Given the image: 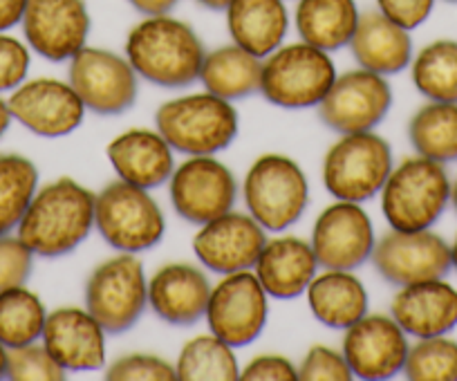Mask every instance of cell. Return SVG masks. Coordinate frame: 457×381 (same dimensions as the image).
<instances>
[{
    "label": "cell",
    "instance_id": "cell-1",
    "mask_svg": "<svg viewBox=\"0 0 457 381\" xmlns=\"http://www.w3.org/2000/svg\"><path fill=\"white\" fill-rule=\"evenodd\" d=\"M95 198L77 179H54L34 194L16 236L34 256H65L95 229Z\"/></svg>",
    "mask_w": 457,
    "mask_h": 381
},
{
    "label": "cell",
    "instance_id": "cell-2",
    "mask_svg": "<svg viewBox=\"0 0 457 381\" xmlns=\"http://www.w3.org/2000/svg\"><path fill=\"white\" fill-rule=\"evenodd\" d=\"M206 50L191 25L169 14L146 16L126 38L137 77L160 87H187L200 79Z\"/></svg>",
    "mask_w": 457,
    "mask_h": 381
},
{
    "label": "cell",
    "instance_id": "cell-3",
    "mask_svg": "<svg viewBox=\"0 0 457 381\" xmlns=\"http://www.w3.org/2000/svg\"><path fill=\"white\" fill-rule=\"evenodd\" d=\"M451 178L439 162L408 157L393 166L381 188V211L390 229H430L451 204Z\"/></svg>",
    "mask_w": 457,
    "mask_h": 381
},
{
    "label": "cell",
    "instance_id": "cell-4",
    "mask_svg": "<svg viewBox=\"0 0 457 381\" xmlns=\"http://www.w3.org/2000/svg\"><path fill=\"white\" fill-rule=\"evenodd\" d=\"M157 133L184 155H215L234 144L238 111L213 92L170 99L155 112Z\"/></svg>",
    "mask_w": 457,
    "mask_h": 381
},
{
    "label": "cell",
    "instance_id": "cell-5",
    "mask_svg": "<svg viewBox=\"0 0 457 381\" xmlns=\"http://www.w3.org/2000/svg\"><path fill=\"white\" fill-rule=\"evenodd\" d=\"M247 211L265 231H285L296 225L310 203V182L301 164L280 153L261 155L243 184Z\"/></svg>",
    "mask_w": 457,
    "mask_h": 381
},
{
    "label": "cell",
    "instance_id": "cell-6",
    "mask_svg": "<svg viewBox=\"0 0 457 381\" xmlns=\"http://www.w3.org/2000/svg\"><path fill=\"white\" fill-rule=\"evenodd\" d=\"M95 229L117 252L139 253L164 238L166 218L148 188L117 179L95 198Z\"/></svg>",
    "mask_w": 457,
    "mask_h": 381
},
{
    "label": "cell",
    "instance_id": "cell-7",
    "mask_svg": "<svg viewBox=\"0 0 457 381\" xmlns=\"http://www.w3.org/2000/svg\"><path fill=\"white\" fill-rule=\"evenodd\" d=\"M337 79L329 52L310 43L280 46L262 61L261 95L271 106L301 111L316 108Z\"/></svg>",
    "mask_w": 457,
    "mask_h": 381
},
{
    "label": "cell",
    "instance_id": "cell-8",
    "mask_svg": "<svg viewBox=\"0 0 457 381\" xmlns=\"http://www.w3.org/2000/svg\"><path fill=\"white\" fill-rule=\"evenodd\" d=\"M393 166V148L375 130L341 135L325 153L323 184L332 198L361 204L381 194Z\"/></svg>",
    "mask_w": 457,
    "mask_h": 381
},
{
    "label": "cell",
    "instance_id": "cell-9",
    "mask_svg": "<svg viewBox=\"0 0 457 381\" xmlns=\"http://www.w3.org/2000/svg\"><path fill=\"white\" fill-rule=\"evenodd\" d=\"M148 305V280L135 253L99 262L86 283V310L108 335H124Z\"/></svg>",
    "mask_w": 457,
    "mask_h": 381
},
{
    "label": "cell",
    "instance_id": "cell-10",
    "mask_svg": "<svg viewBox=\"0 0 457 381\" xmlns=\"http://www.w3.org/2000/svg\"><path fill=\"white\" fill-rule=\"evenodd\" d=\"M270 314V294L252 269L224 274L211 287L206 323L231 348H245L262 335Z\"/></svg>",
    "mask_w": 457,
    "mask_h": 381
},
{
    "label": "cell",
    "instance_id": "cell-11",
    "mask_svg": "<svg viewBox=\"0 0 457 381\" xmlns=\"http://www.w3.org/2000/svg\"><path fill=\"white\" fill-rule=\"evenodd\" d=\"M68 77L86 111L96 115H121L137 102V72L117 52L86 46L70 59Z\"/></svg>",
    "mask_w": 457,
    "mask_h": 381
},
{
    "label": "cell",
    "instance_id": "cell-12",
    "mask_svg": "<svg viewBox=\"0 0 457 381\" xmlns=\"http://www.w3.org/2000/svg\"><path fill=\"white\" fill-rule=\"evenodd\" d=\"M169 195L178 216L200 227L234 209L238 182L213 155H191L170 175Z\"/></svg>",
    "mask_w": 457,
    "mask_h": 381
},
{
    "label": "cell",
    "instance_id": "cell-13",
    "mask_svg": "<svg viewBox=\"0 0 457 381\" xmlns=\"http://www.w3.org/2000/svg\"><path fill=\"white\" fill-rule=\"evenodd\" d=\"M393 106V90L386 77L370 70H350L334 79L319 104V120L338 135L375 130Z\"/></svg>",
    "mask_w": 457,
    "mask_h": 381
},
{
    "label": "cell",
    "instance_id": "cell-14",
    "mask_svg": "<svg viewBox=\"0 0 457 381\" xmlns=\"http://www.w3.org/2000/svg\"><path fill=\"white\" fill-rule=\"evenodd\" d=\"M372 265L390 285L421 283V280L446 278L451 265V244L430 229L399 231L390 229L377 240Z\"/></svg>",
    "mask_w": 457,
    "mask_h": 381
},
{
    "label": "cell",
    "instance_id": "cell-15",
    "mask_svg": "<svg viewBox=\"0 0 457 381\" xmlns=\"http://www.w3.org/2000/svg\"><path fill=\"white\" fill-rule=\"evenodd\" d=\"M310 244L319 267L354 271L370 261L377 238L370 216L361 204L337 200L316 218Z\"/></svg>",
    "mask_w": 457,
    "mask_h": 381
},
{
    "label": "cell",
    "instance_id": "cell-16",
    "mask_svg": "<svg viewBox=\"0 0 457 381\" xmlns=\"http://www.w3.org/2000/svg\"><path fill=\"white\" fill-rule=\"evenodd\" d=\"M12 117L38 137L56 139L74 133L83 124L86 106L70 86L59 79L23 81L7 99Z\"/></svg>",
    "mask_w": 457,
    "mask_h": 381
},
{
    "label": "cell",
    "instance_id": "cell-17",
    "mask_svg": "<svg viewBox=\"0 0 457 381\" xmlns=\"http://www.w3.org/2000/svg\"><path fill=\"white\" fill-rule=\"evenodd\" d=\"M21 25L37 54L61 63L86 47L92 21L86 0H28Z\"/></svg>",
    "mask_w": 457,
    "mask_h": 381
},
{
    "label": "cell",
    "instance_id": "cell-18",
    "mask_svg": "<svg viewBox=\"0 0 457 381\" xmlns=\"http://www.w3.org/2000/svg\"><path fill=\"white\" fill-rule=\"evenodd\" d=\"M265 243V229L249 213L231 209L200 225L193 236V252L206 269L224 276L253 269Z\"/></svg>",
    "mask_w": 457,
    "mask_h": 381
},
{
    "label": "cell",
    "instance_id": "cell-19",
    "mask_svg": "<svg viewBox=\"0 0 457 381\" xmlns=\"http://www.w3.org/2000/svg\"><path fill=\"white\" fill-rule=\"evenodd\" d=\"M408 348V335L393 317L366 314L345 330L341 352L354 377L377 381L403 370Z\"/></svg>",
    "mask_w": 457,
    "mask_h": 381
},
{
    "label": "cell",
    "instance_id": "cell-20",
    "mask_svg": "<svg viewBox=\"0 0 457 381\" xmlns=\"http://www.w3.org/2000/svg\"><path fill=\"white\" fill-rule=\"evenodd\" d=\"M105 335L87 310L59 308L47 314L41 341L65 370L92 372L105 363Z\"/></svg>",
    "mask_w": 457,
    "mask_h": 381
},
{
    "label": "cell",
    "instance_id": "cell-21",
    "mask_svg": "<svg viewBox=\"0 0 457 381\" xmlns=\"http://www.w3.org/2000/svg\"><path fill=\"white\" fill-rule=\"evenodd\" d=\"M390 317L415 339L451 335L457 327V287L444 278L403 285L390 303Z\"/></svg>",
    "mask_w": 457,
    "mask_h": 381
},
{
    "label": "cell",
    "instance_id": "cell-22",
    "mask_svg": "<svg viewBox=\"0 0 457 381\" xmlns=\"http://www.w3.org/2000/svg\"><path fill=\"white\" fill-rule=\"evenodd\" d=\"M211 283L188 262H166L148 280V305L170 326H193L206 314Z\"/></svg>",
    "mask_w": 457,
    "mask_h": 381
},
{
    "label": "cell",
    "instance_id": "cell-23",
    "mask_svg": "<svg viewBox=\"0 0 457 381\" xmlns=\"http://www.w3.org/2000/svg\"><path fill=\"white\" fill-rule=\"evenodd\" d=\"M108 160L124 182L142 188H157L169 182L175 170L173 148L157 130L130 128L108 144Z\"/></svg>",
    "mask_w": 457,
    "mask_h": 381
},
{
    "label": "cell",
    "instance_id": "cell-24",
    "mask_svg": "<svg viewBox=\"0 0 457 381\" xmlns=\"http://www.w3.org/2000/svg\"><path fill=\"white\" fill-rule=\"evenodd\" d=\"M319 271V261L307 240L280 236L267 240L253 265V274L267 294L278 301H292L305 294L307 285Z\"/></svg>",
    "mask_w": 457,
    "mask_h": 381
},
{
    "label": "cell",
    "instance_id": "cell-25",
    "mask_svg": "<svg viewBox=\"0 0 457 381\" xmlns=\"http://www.w3.org/2000/svg\"><path fill=\"white\" fill-rule=\"evenodd\" d=\"M348 47L353 50L359 68L381 77L403 72L412 61L411 32L379 10L363 12L359 16V25Z\"/></svg>",
    "mask_w": 457,
    "mask_h": 381
},
{
    "label": "cell",
    "instance_id": "cell-26",
    "mask_svg": "<svg viewBox=\"0 0 457 381\" xmlns=\"http://www.w3.org/2000/svg\"><path fill=\"white\" fill-rule=\"evenodd\" d=\"M307 305L319 323L348 330L368 314V292L350 269H325L307 285Z\"/></svg>",
    "mask_w": 457,
    "mask_h": 381
},
{
    "label": "cell",
    "instance_id": "cell-27",
    "mask_svg": "<svg viewBox=\"0 0 457 381\" xmlns=\"http://www.w3.org/2000/svg\"><path fill=\"white\" fill-rule=\"evenodd\" d=\"M224 12L236 46L261 59L278 50L287 37L289 14L285 0H231Z\"/></svg>",
    "mask_w": 457,
    "mask_h": 381
},
{
    "label": "cell",
    "instance_id": "cell-28",
    "mask_svg": "<svg viewBox=\"0 0 457 381\" xmlns=\"http://www.w3.org/2000/svg\"><path fill=\"white\" fill-rule=\"evenodd\" d=\"M359 16L357 0H298L294 21L303 43L334 52L350 46Z\"/></svg>",
    "mask_w": 457,
    "mask_h": 381
},
{
    "label": "cell",
    "instance_id": "cell-29",
    "mask_svg": "<svg viewBox=\"0 0 457 381\" xmlns=\"http://www.w3.org/2000/svg\"><path fill=\"white\" fill-rule=\"evenodd\" d=\"M261 56L243 50L236 43L206 52L200 70V81L204 83V90L213 92L227 102H236V99L249 97L253 92H261Z\"/></svg>",
    "mask_w": 457,
    "mask_h": 381
},
{
    "label": "cell",
    "instance_id": "cell-30",
    "mask_svg": "<svg viewBox=\"0 0 457 381\" xmlns=\"http://www.w3.org/2000/svg\"><path fill=\"white\" fill-rule=\"evenodd\" d=\"M408 139L417 155L439 164L457 162V104L428 102L411 117Z\"/></svg>",
    "mask_w": 457,
    "mask_h": 381
},
{
    "label": "cell",
    "instance_id": "cell-31",
    "mask_svg": "<svg viewBox=\"0 0 457 381\" xmlns=\"http://www.w3.org/2000/svg\"><path fill=\"white\" fill-rule=\"evenodd\" d=\"M411 77L428 102L457 104V41L439 38L412 56Z\"/></svg>",
    "mask_w": 457,
    "mask_h": 381
},
{
    "label": "cell",
    "instance_id": "cell-32",
    "mask_svg": "<svg viewBox=\"0 0 457 381\" xmlns=\"http://www.w3.org/2000/svg\"><path fill=\"white\" fill-rule=\"evenodd\" d=\"M175 375L182 381H234L240 379L238 357L213 332L200 335L179 350Z\"/></svg>",
    "mask_w": 457,
    "mask_h": 381
},
{
    "label": "cell",
    "instance_id": "cell-33",
    "mask_svg": "<svg viewBox=\"0 0 457 381\" xmlns=\"http://www.w3.org/2000/svg\"><path fill=\"white\" fill-rule=\"evenodd\" d=\"M37 191V164L19 153H0V236L19 229Z\"/></svg>",
    "mask_w": 457,
    "mask_h": 381
},
{
    "label": "cell",
    "instance_id": "cell-34",
    "mask_svg": "<svg viewBox=\"0 0 457 381\" xmlns=\"http://www.w3.org/2000/svg\"><path fill=\"white\" fill-rule=\"evenodd\" d=\"M46 305L25 285L0 292V341L5 348L34 344L43 336Z\"/></svg>",
    "mask_w": 457,
    "mask_h": 381
},
{
    "label": "cell",
    "instance_id": "cell-35",
    "mask_svg": "<svg viewBox=\"0 0 457 381\" xmlns=\"http://www.w3.org/2000/svg\"><path fill=\"white\" fill-rule=\"evenodd\" d=\"M402 372L412 381H457V341L446 335L417 339Z\"/></svg>",
    "mask_w": 457,
    "mask_h": 381
},
{
    "label": "cell",
    "instance_id": "cell-36",
    "mask_svg": "<svg viewBox=\"0 0 457 381\" xmlns=\"http://www.w3.org/2000/svg\"><path fill=\"white\" fill-rule=\"evenodd\" d=\"M68 370L47 352L43 344H28L7 348V375L14 381H61Z\"/></svg>",
    "mask_w": 457,
    "mask_h": 381
},
{
    "label": "cell",
    "instance_id": "cell-37",
    "mask_svg": "<svg viewBox=\"0 0 457 381\" xmlns=\"http://www.w3.org/2000/svg\"><path fill=\"white\" fill-rule=\"evenodd\" d=\"M110 381H173L178 379L175 366L157 354H126L105 370Z\"/></svg>",
    "mask_w": 457,
    "mask_h": 381
},
{
    "label": "cell",
    "instance_id": "cell-38",
    "mask_svg": "<svg viewBox=\"0 0 457 381\" xmlns=\"http://www.w3.org/2000/svg\"><path fill=\"white\" fill-rule=\"evenodd\" d=\"M34 269V252L19 236H0V292L21 287Z\"/></svg>",
    "mask_w": 457,
    "mask_h": 381
},
{
    "label": "cell",
    "instance_id": "cell-39",
    "mask_svg": "<svg viewBox=\"0 0 457 381\" xmlns=\"http://www.w3.org/2000/svg\"><path fill=\"white\" fill-rule=\"evenodd\" d=\"M353 377L343 352L329 345H312L298 366V379L303 381H350Z\"/></svg>",
    "mask_w": 457,
    "mask_h": 381
},
{
    "label": "cell",
    "instance_id": "cell-40",
    "mask_svg": "<svg viewBox=\"0 0 457 381\" xmlns=\"http://www.w3.org/2000/svg\"><path fill=\"white\" fill-rule=\"evenodd\" d=\"M29 46L0 32V92L16 90L28 79Z\"/></svg>",
    "mask_w": 457,
    "mask_h": 381
},
{
    "label": "cell",
    "instance_id": "cell-41",
    "mask_svg": "<svg viewBox=\"0 0 457 381\" xmlns=\"http://www.w3.org/2000/svg\"><path fill=\"white\" fill-rule=\"evenodd\" d=\"M243 381H296L298 368L280 354H261L240 368Z\"/></svg>",
    "mask_w": 457,
    "mask_h": 381
},
{
    "label": "cell",
    "instance_id": "cell-42",
    "mask_svg": "<svg viewBox=\"0 0 457 381\" xmlns=\"http://www.w3.org/2000/svg\"><path fill=\"white\" fill-rule=\"evenodd\" d=\"M435 0H377V10L408 32L417 29L433 14Z\"/></svg>",
    "mask_w": 457,
    "mask_h": 381
},
{
    "label": "cell",
    "instance_id": "cell-43",
    "mask_svg": "<svg viewBox=\"0 0 457 381\" xmlns=\"http://www.w3.org/2000/svg\"><path fill=\"white\" fill-rule=\"evenodd\" d=\"M28 0H0V32L21 25Z\"/></svg>",
    "mask_w": 457,
    "mask_h": 381
},
{
    "label": "cell",
    "instance_id": "cell-44",
    "mask_svg": "<svg viewBox=\"0 0 457 381\" xmlns=\"http://www.w3.org/2000/svg\"><path fill=\"white\" fill-rule=\"evenodd\" d=\"M130 5L144 16H162L170 14L178 7L179 0H129Z\"/></svg>",
    "mask_w": 457,
    "mask_h": 381
},
{
    "label": "cell",
    "instance_id": "cell-45",
    "mask_svg": "<svg viewBox=\"0 0 457 381\" xmlns=\"http://www.w3.org/2000/svg\"><path fill=\"white\" fill-rule=\"evenodd\" d=\"M12 120H14V117H12L10 106H7L5 99H0V137H3V135L7 133V128H10Z\"/></svg>",
    "mask_w": 457,
    "mask_h": 381
},
{
    "label": "cell",
    "instance_id": "cell-46",
    "mask_svg": "<svg viewBox=\"0 0 457 381\" xmlns=\"http://www.w3.org/2000/svg\"><path fill=\"white\" fill-rule=\"evenodd\" d=\"M195 3H200L202 7H206V10L224 12V10H227L228 3H231V0H195Z\"/></svg>",
    "mask_w": 457,
    "mask_h": 381
},
{
    "label": "cell",
    "instance_id": "cell-47",
    "mask_svg": "<svg viewBox=\"0 0 457 381\" xmlns=\"http://www.w3.org/2000/svg\"><path fill=\"white\" fill-rule=\"evenodd\" d=\"M7 375V348L0 341V379H5Z\"/></svg>",
    "mask_w": 457,
    "mask_h": 381
},
{
    "label": "cell",
    "instance_id": "cell-48",
    "mask_svg": "<svg viewBox=\"0 0 457 381\" xmlns=\"http://www.w3.org/2000/svg\"><path fill=\"white\" fill-rule=\"evenodd\" d=\"M451 265H453V269L457 271V236H455V240L451 243Z\"/></svg>",
    "mask_w": 457,
    "mask_h": 381
},
{
    "label": "cell",
    "instance_id": "cell-49",
    "mask_svg": "<svg viewBox=\"0 0 457 381\" xmlns=\"http://www.w3.org/2000/svg\"><path fill=\"white\" fill-rule=\"evenodd\" d=\"M451 204H453V209L457 211V179L453 182V186H451Z\"/></svg>",
    "mask_w": 457,
    "mask_h": 381
},
{
    "label": "cell",
    "instance_id": "cell-50",
    "mask_svg": "<svg viewBox=\"0 0 457 381\" xmlns=\"http://www.w3.org/2000/svg\"><path fill=\"white\" fill-rule=\"evenodd\" d=\"M444 3H451V5H457V0H444Z\"/></svg>",
    "mask_w": 457,
    "mask_h": 381
}]
</instances>
